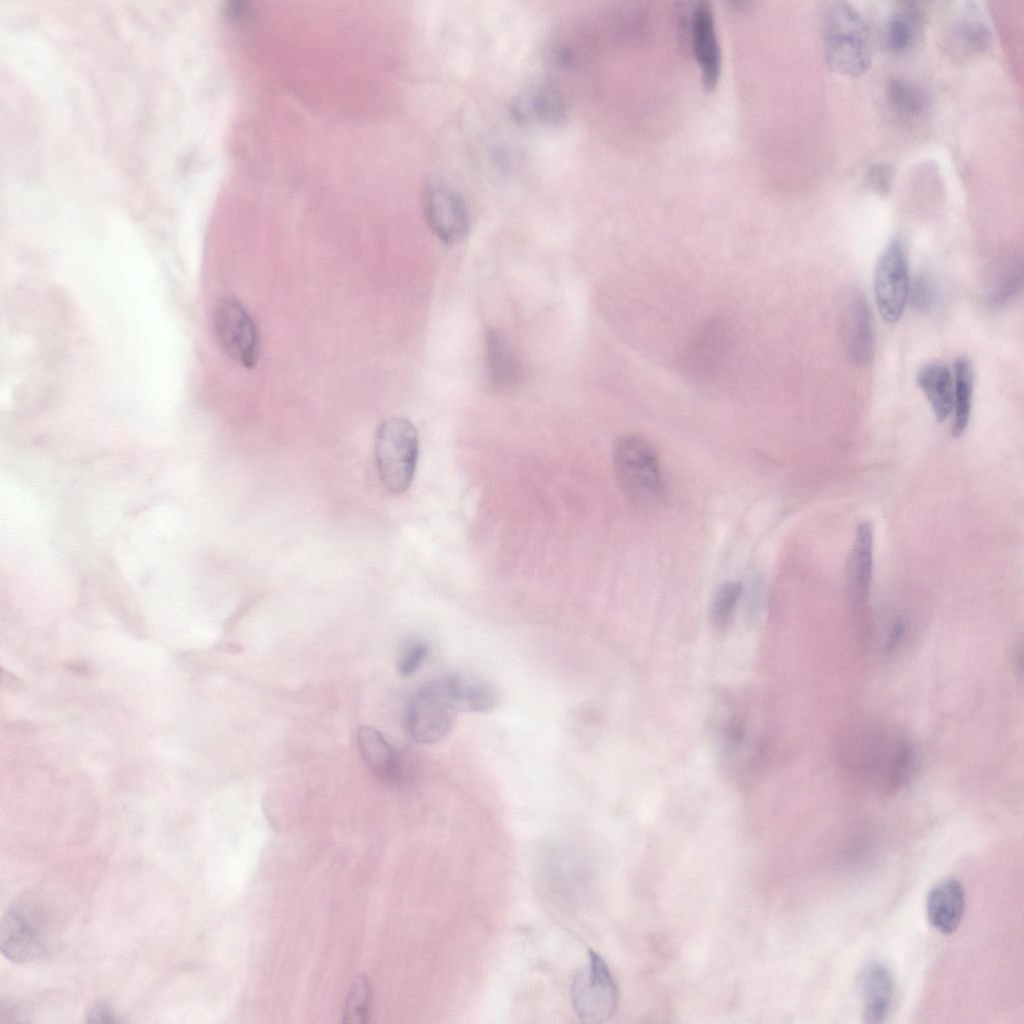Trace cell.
<instances>
[{"mask_svg":"<svg viewBox=\"0 0 1024 1024\" xmlns=\"http://www.w3.org/2000/svg\"><path fill=\"white\" fill-rule=\"evenodd\" d=\"M886 96L893 110L906 118L920 116L927 107L924 91L917 84L902 77L888 80Z\"/></svg>","mask_w":1024,"mask_h":1024,"instance_id":"24","label":"cell"},{"mask_svg":"<svg viewBox=\"0 0 1024 1024\" xmlns=\"http://www.w3.org/2000/svg\"><path fill=\"white\" fill-rule=\"evenodd\" d=\"M2 954L16 963L40 959L46 952L44 937L37 922L21 906L7 910L0 923Z\"/></svg>","mask_w":1024,"mask_h":1024,"instance_id":"13","label":"cell"},{"mask_svg":"<svg viewBox=\"0 0 1024 1024\" xmlns=\"http://www.w3.org/2000/svg\"><path fill=\"white\" fill-rule=\"evenodd\" d=\"M444 681L457 712H485L498 702L496 688L479 677L453 674L445 676Z\"/></svg>","mask_w":1024,"mask_h":1024,"instance_id":"19","label":"cell"},{"mask_svg":"<svg viewBox=\"0 0 1024 1024\" xmlns=\"http://www.w3.org/2000/svg\"><path fill=\"white\" fill-rule=\"evenodd\" d=\"M873 567V528L869 522H862L857 529L850 558V578L854 599L862 603L871 583Z\"/></svg>","mask_w":1024,"mask_h":1024,"instance_id":"21","label":"cell"},{"mask_svg":"<svg viewBox=\"0 0 1024 1024\" xmlns=\"http://www.w3.org/2000/svg\"><path fill=\"white\" fill-rule=\"evenodd\" d=\"M216 338L236 363L253 368L259 357V336L253 318L236 298L221 299L213 314Z\"/></svg>","mask_w":1024,"mask_h":1024,"instance_id":"7","label":"cell"},{"mask_svg":"<svg viewBox=\"0 0 1024 1024\" xmlns=\"http://www.w3.org/2000/svg\"><path fill=\"white\" fill-rule=\"evenodd\" d=\"M907 255L899 240H892L881 253L874 274L877 309L887 323L897 322L903 315L909 294Z\"/></svg>","mask_w":1024,"mask_h":1024,"instance_id":"8","label":"cell"},{"mask_svg":"<svg viewBox=\"0 0 1024 1024\" xmlns=\"http://www.w3.org/2000/svg\"><path fill=\"white\" fill-rule=\"evenodd\" d=\"M371 987L365 975L358 977L350 989L344 1008V1022L361 1023L369 1017Z\"/></svg>","mask_w":1024,"mask_h":1024,"instance_id":"27","label":"cell"},{"mask_svg":"<svg viewBox=\"0 0 1024 1024\" xmlns=\"http://www.w3.org/2000/svg\"><path fill=\"white\" fill-rule=\"evenodd\" d=\"M893 170L889 165L876 164L868 170L865 183L867 188L880 197L889 194L892 187Z\"/></svg>","mask_w":1024,"mask_h":1024,"instance_id":"31","label":"cell"},{"mask_svg":"<svg viewBox=\"0 0 1024 1024\" xmlns=\"http://www.w3.org/2000/svg\"><path fill=\"white\" fill-rule=\"evenodd\" d=\"M456 712L444 678L433 680L411 699L406 712L407 731L417 743H436L452 730Z\"/></svg>","mask_w":1024,"mask_h":1024,"instance_id":"6","label":"cell"},{"mask_svg":"<svg viewBox=\"0 0 1024 1024\" xmlns=\"http://www.w3.org/2000/svg\"><path fill=\"white\" fill-rule=\"evenodd\" d=\"M926 915L933 928L943 934H952L959 927L965 911V892L954 878L936 883L928 892Z\"/></svg>","mask_w":1024,"mask_h":1024,"instance_id":"16","label":"cell"},{"mask_svg":"<svg viewBox=\"0 0 1024 1024\" xmlns=\"http://www.w3.org/2000/svg\"><path fill=\"white\" fill-rule=\"evenodd\" d=\"M690 24L692 48L701 68L703 85L708 90L714 89L720 76L721 51L712 8L708 2L696 4Z\"/></svg>","mask_w":1024,"mask_h":1024,"instance_id":"14","label":"cell"},{"mask_svg":"<svg viewBox=\"0 0 1024 1024\" xmlns=\"http://www.w3.org/2000/svg\"><path fill=\"white\" fill-rule=\"evenodd\" d=\"M612 455L618 486L627 499L641 509L659 506L665 486L653 446L638 435L626 434L615 441Z\"/></svg>","mask_w":1024,"mask_h":1024,"instance_id":"2","label":"cell"},{"mask_svg":"<svg viewBox=\"0 0 1024 1024\" xmlns=\"http://www.w3.org/2000/svg\"><path fill=\"white\" fill-rule=\"evenodd\" d=\"M922 11L915 2H899L887 25V47L895 53L909 49L917 36Z\"/></svg>","mask_w":1024,"mask_h":1024,"instance_id":"23","label":"cell"},{"mask_svg":"<svg viewBox=\"0 0 1024 1024\" xmlns=\"http://www.w3.org/2000/svg\"><path fill=\"white\" fill-rule=\"evenodd\" d=\"M859 984L864 1021H885L894 996V979L890 970L882 963H870L863 969Z\"/></svg>","mask_w":1024,"mask_h":1024,"instance_id":"17","label":"cell"},{"mask_svg":"<svg viewBox=\"0 0 1024 1024\" xmlns=\"http://www.w3.org/2000/svg\"><path fill=\"white\" fill-rule=\"evenodd\" d=\"M357 745L364 763L379 782L394 786L403 781L402 760L378 730L370 726L360 727Z\"/></svg>","mask_w":1024,"mask_h":1024,"instance_id":"15","label":"cell"},{"mask_svg":"<svg viewBox=\"0 0 1024 1024\" xmlns=\"http://www.w3.org/2000/svg\"><path fill=\"white\" fill-rule=\"evenodd\" d=\"M916 383L927 398L935 418L945 421L953 407V375L942 363H928L916 375Z\"/></svg>","mask_w":1024,"mask_h":1024,"instance_id":"20","label":"cell"},{"mask_svg":"<svg viewBox=\"0 0 1024 1024\" xmlns=\"http://www.w3.org/2000/svg\"><path fill=\"white\" fill-rule=\"evenodd\" d=\"M1021 285L1022 266L1021 264L1013 263L997 279L989 293V303L994 307L1005 305L1017 294Z\"/></svg>","mask_w":1024,"mask_h":1024,"instance_id":"28","label":"cell"},{"mask_svg":"<svg viewBox=\"0 0 1024 1024\" xmlns=\"http://www.w3.org/2000/svg\"><path fill=\"white\" fill-rule=\"evenodd\" d=\"M424 213L433 233L446 244L465 238L470 227L467 205L462 195L445 180L430 178L424 187Z\"/></svg>","mask_w":1024,"mask_h":1024,"instance_id":"9","label":"cell"},{"mask_svg":"<svg viewBox=\"0 0 1024 1024\" xmlns=\"http://www.w3.org/2000/svg\"><path fill=\"white\" fill-rule=\"evenodd\" d=\"M952 42L964 54L983 53L990 45L991 31L978 16H965L952 29Z\"/></svg>","mask_w":1024,"mask_h":1024,"instance_id":"25","label":"cell"},{"mask_svg":"<svg viewBox=\"0 0 1024 1024\" xmlns=\"http://www.w3.org/2000/svg\"><path fill=\"white\" fill-rule=\"evenodd\" d=\"M905 634V625L901 620H896L887 635V638L883 644V649L887 653L893 652L897 646L901 643Z\"/></svg>","mask_w":1024,"mask_h":1024,"instance_id":"32","label":"cell"},{"mask_svg":"<svg viewBox=\"0 0 1024 1024\" xmlns=\"http://www.w3.org/2000/svg\"><path fill=\"white\" fill-rule=\"evenodd\" d=\"M732 345V329L723 319L704 321L691 335L681 355L685 374L696 381L715 375Z\"/></svg>","mask_w":1024,"mask_h":1024,"instance_id":"10","label":"cell"},{"mask_svg":"<svg viewBox=\"0 0 1024 1024\" xmlns=\"http://www.w3.org/2000/svg\"><path fill=\"white\" fill-rule=\"evenodd\" d=\"M742 592V585L737 581L723 583L715 593L711 605V621L718 629L726 628L734 615Z\"/></svg>","mask_w":1024,"mask_h":1024,"instance_id":"26","label":"cell"},{"mask_svg":"<svg viewBox=\"0 0 1024 1024\" xmlns=\"http://www.w3.org/2000/svg\"><path fill=\"white\" fill-rule=\"evenodd\" d=\"M428 645L421 639H410L401 648L397 658V671L402 677L414 674L425 661Z\"/></svg>","mask_w":1024,"mask_h":1024,"instance_id":"30","label":"cell"},{"mask_svg":"<svg viewBox=\"0 0 1024 1024\" xmlns=\"http://www.w3.org/2000/svg\"><path fill=\"white\" fill-rule=\"evenodd\" d=\"M908 299L919 313H929L939 301L935 282L927 275L917 276L909 286Z\"/></svg>","mask_w":1024,"mask_h":1024,"instance_id":"29","label":"cell"},{"mask_svg":"<svg viewBox=\"0 0 1024 1024\" xmlns=\"http://www.w3.org/2000/svg\"><path fill=\"white\" fill-rule=\"evenodd\" d=\"M87 1022L89 1023H114L116 1022L114 1013L102 1003L95 1004L87 1014Z\"/></svg>","mask_w":1024,"mask_h":1024,"instance_id":"33","label":"cell"},{"mask_svg":"<svg viewBox=\"0 0 1024 1024\" xmlns=\"http://www.w3.org/2000/svg\"><path fill=\"white\" fill-rule=\"evenodd\" d=\"M839 311L840 335L847 355L856 365L869 364L874 356L875 332L868 302L852 290L843 297Z\"/></svg>","mask_w":1024,"mask_h":1024,"instance_id":"11","label":"cell"},{"mask_svg":"<svg viewBox=\"0 0 1024 1024\" xmlns=\"http://www.w3.org/2000/svg\"><path fill=\"white\" fill-rule=\"evenodd\" d=\"M823 39L826 63L841 75L858 77L871 65L868 31L858 11L847 2H831L824 9Z\"/></svg>","mask_w":1024,"mask_h":1024,"instance_id":"3","label":"cell"},{"mask_svg":"<svg viewBox=\"0 0 1024 1024\" xmlns=\"http://www.w3.org/2000/svg\"><path fill=\"white\" fill-rule=\"evenodd\" d=\"M974 372L971 362L959 357L953 366V420L951 432L958 438L966 431L972 409Z\"/></svg>","mask_w":1024,"mask_h":1024,"instance_id":"22","label":"cell"},{"mask_svg":"<svg viewBox=\"0 0 1024 1024\" xmlns=\"http://www.w3.org/2000/svg\"><path fill=\"white\" fill-rule=\"evenodd\" d=\"M418 452V433L409 420L393 417L380 424L375 437V460L379 478L389 492L401 494L410 487Z\"/></svg>","mask_w":1024,"mask_h":1024,"instance_id":"4","label":"cell"},{"mask_svg":"<svg viewBox=\"0 0 1024 1024\" xmlns=\"http://www.w3.org/2000/svg\"><path fill=\"white\" fill-rule=\"evenodd\" d=\"M570 997L582 1022L603 1023L615 1014L619 1003L617 983L597 952L589 950L586 963L573 976Z\"/></svg>","mask_w":1024,"mask_h":1024,"instance_id":"5","label":"cell"},{"mask_svg":"<svg viewBox=\"0 0 1024 1024\" xmlns=\"http://www.w3.org/2000/svg\"><path fill=\"white\" fill-rule=\"evenodd\" d=\"M510 113L516 122L524 126L553 127L565 120L567 106L556 86L549 82H535L513 97Z\"/></svg>","mask_w":1024,"mask_h":1024,"instance_id":"12","label":"cell"},{"mask_svg":"<svg viewBox=\"0 0 1024 1024\" xmlns=\"http://www.w3.org/2000/svg\"><path fill=\"white\" fill-rule=\"evenodd\" d=\"M488 378L494 388L508 390L522 379V364L502 333L492 330L486 337Z\"/></svg>","mask_w":1024,"mask_h":1024,"instance_id":"18","label":"cell"},{"mask_svg":"<svg viewBox=\"0 0 1024 1024\" xmlns=\"http://www.w3.org/2000/svg\"><path fill=\"white\" fill-rule=\"evenodd\" d=\"M841 750L850 770L885 791L903 787L915 771L916 756L911 742L892 727H856L844 737Z\"/></svg>","mask_w":1024,"mask_h":1024,"instance_id":"1","label":"cell"}]
</instances>
